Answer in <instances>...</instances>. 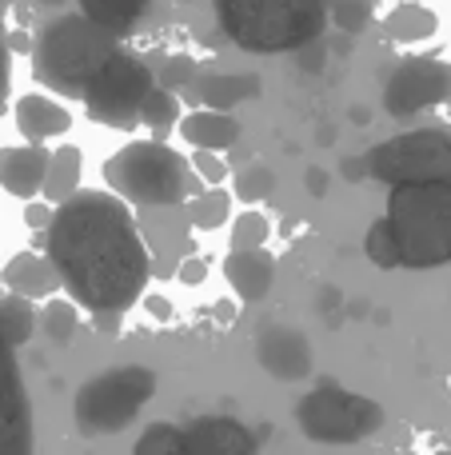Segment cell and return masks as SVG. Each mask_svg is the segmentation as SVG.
Returning a JSON list of instances; mask_svg holds the SVG:
<instances>
[{
    "label": "cell",
    "instance_id": "6",
    "mask_svg": "<svg viewBox=\"0 0 451 455\" xmlns=\"http://www.w3.org/2000/svg\"><path fill=\"white\" fill-rule=\"evenodd\" d=\"M152 395H156V376L148 368H140V363L112 368L80 387L72 416L84 435H116L140 416V408Z\"/></svg>",
    "mask_w": 451,
    "mask_h": 455
},
{
    "label": "cell",
    "instance_id": "10",
    "mask_svg": "<svg viewBox=\"0 0 451 455\" xmlns=\"http://www.w3.org/2000/svg\"><path fill=\"white\" fill-rule=\"evenodd\" d=\"M444 100H451V64L431 60V56H415V60L396 64L388 84H384V108H388V116L400 120Z\"/></svg>",
    "mask_w": 451,
    "mask_h": 455
},
{
    "label": "cell",
    "instance_id": "13",
    "mask_svg": "<svg viewBox=\"0 0 451 455\" xmlns=\"http://www.w3.org/2000/svg\"><path fill=\"white\" fill-rule=\"evenodd\" d=\"M184 443H188V455H248V451H256L260 440L240 419L208 416V419H196L184 432Z\"/></svg>",
    "mask_w": 451,
    "mask_h": 455
},
{
    "label": "cell",
    "instance_id": "36",
    "mask_svg": "<svg viewBox=\"0 0 451 455\" xmlns=\"http://www.w3.org/2000/svg\"><path fill=\"white\" fill-rule=\"evenodd\" d=\"M344 176H348V180H364L368 176V160L360 156V160H344Z\"/></svg>",
    "mask_w": 451,
    "mask_h": 455
},
{
    "label": "cell",
    "instance_id": "14",
    "mask_svg": "<svg viewBox=\"0 0 451 455\" xmlns=\"http://www.w3.org/2000/svg\"><path fill=\"white\" fill-rule=\"evenodd\" d=\"M48 160H52V152H44L40 144L0 148V184H4V192H12L20 200H36L40 188H44Z\"/></svg>",
    "mask_w": 451,
    "mask_h": 455
},
{
    "label": "cell",
    "instance_id": "8",
    "mask_svg": "<svg viewBox=\"0 0 451 455\" xmlns=\"http://www.w3.org/2000/svg\"><path fill=\"white\" fill-rule=\"evenodd\" d=\"M296 424L316 443H356L364 435L380 432L384 408L368 395L344 392L336 384H320L296 403Z\"/></svg>",
    "mask_w": 451,
    "mask_h": 455
},
{
    "label": "cell",
    "instance_id": "35",
    "mask_svg": "<svg viewBox=\"0 0 451 455\" xmlns=\"http://www.w3.org/2000/svg\"><path fill=\"white\" fill-rule=\"evenodd\" d=\"M8 72H12V56H8V40L0 32V104H4V92H8Z\"/></svg>",
    "mask_w": 451,
    "mask_h": 455
},
{
    "label": "cell",
    "instance_id": "26",
    "mask_svg": "<svg viewBox=\"0 0 451 455\" xmlns=\"http://www.w3.org/2000/svg\"><path fill=\"white\" fill-rule=\"evenodd\" d=\"M136 455H188L184 432L172 424H152L148 432L136 440Z\"/></svg>",
    "mask_w": 451,
    "mask_h": 455
},
{
    "label": "cell",
    "instance_id": "17",
    "mask_svg": "<svg viewBox=\"0 0 451 455\" xmlns=\"http://www.w3.org/2000/svg\"><path fill=\"white\" fill-rule=\"evenodd\" d=\"M180 124V136L192 144V148H208V152H224L240 140V120L224 108H196L188 112Z\"/></svg>",
    "mask_w": 451,
    "mask_h": 455
},
{
    "label": "cell",
    "instance_id": "19",
    "mask_svg": "<svg viewBox=\"0 0 451 455\" xmlns=\"http://www.w3.org/2000/svg\"><path fill=\"white\" fill-rule=\"evenodd\" d=\"M16 128L20 136H28L32 144H44L48 136H64L72 128V116L68 108L52 100V96H24L16 104Z\"/></svg>",
    "mask_w": 451,
    "mask_h": 455
},
{
    "label": "cell",
    "instance_id": "18",
    "mask_svg": "<svg viewBox=\"0 0 451 455\" xmlns=\"http://www.w3.org/2000/svg\"><path fill=\"white\" fill-rule=\"evenodd\" d=\"M4 288L16 291V296L44 299V296H56V291H60V272L52 267V259L48 256L20 251V256L4 267Z\"/></svg>",
    "mask_w": 451,
    "mask_h": 455
},
{
    "label": "cell",
    "instance_id": "25",
    "mask_svg": "<svg viewBox=\"0 0 451 455\" xmlns=\"http://www.w3.org/2000/svg\"><path fill=\"white\" fill-rule=\"evenodd\" d=\"M232 216V196L220 188V184H212V192H204V196L192 200V224L204 228V232H212V228H224Z\"/></svg>",
    "mask_w": 451,
    "mask_h": 455
},
{
    "label": "cell",
    "instance_id": "21",
    "mask_svg": "<svg viewBox=\"0 0 451 455\" xmlns=\"http://www.w3.org/2000/svg\"><path fill=\"white\" fill-rule=\"evenodd\" d=\"M80 164H84L80 148H72V144L56 148L52 160H48V176H44V188H40V196L52 200V204L68 200L72 192H76V184H80Z\"/></svg>",
    "mask_w": 451,
    "mask_h": 455
},
{
    "label": "cell",
    "instance_id": "9",
    "mask_svg": "<svg viewBox=\"0 0 451 455\" xmlns=\"http://www.w3.org/2000/svg\"><path fill=\"white\" fill-rule=\"evenodd\" d=\"M148 88H152V68L140 56L116 48L100 64V72L88 80L80 100L88 104V116L100 120V124L132 128V124H140V104L148 96Z\"/></svg>",
    "mask_w": 451,
    "mask_h": 455
},
{
    "label": "cell",
    "instance_id": "3",
    "mask_svg": "<svg viewBox=\"0 0 451 455\" xmlns=\"http://www.w3.org/2000/svg\"><path fill=\"white\" fill-rule=\"evenodd\" d=\"M116 48V32L96 24L88 12H64L40 28L36 48H32V68L56 92L84 96L88 80Z\"/></svg>",
    "mask_w": 451,
    "mask_h": 455
},
{
    "label": "cell",
    "instance_id": "4",
    "mask_svg": "<svg viewBox=\"0 0 451 455\" xmlns=\"http://www.w3.org/2000/svg\"><path fill=\"white\" fill-rule=\"evenodd\" d=\"M388 224L404 267L451 264V180L392 184Z\"/></svg>",
    "mask_w": 451,
    "mask_h": 455
},
{
    "label": "cell",
    "instance_id": "37",
    "mask_svg": "<svg viewBox=\"0 0 451 455\" xmlns=\"http://www.w3.org/2000/svg\"><path fill=\"white\" fill-rule=\"evenodd\" d=\"M308 192H316V196H320V192H328V176L320 172V168H312V172H308Z\"/></svg>",
    "mask_w": 451,
    "mask_h": 455
},
{
    "label": "cell",
    "instance_id": "39",
    "mask_svg": "<svg viewBox=\"0 0 451 455\" xmlns=\"http://www.w3.org/2000/svg\"><path fill=\"white\" fill-rule=\"evenodd\" d=\"M40 4H52L56 8V4H64V0H40Z\"/></svg>",
    "mask_w": 451,
    "mask_h": 455
},
{
    "label": "cell",
    "instance_id": "11",
    "mask_svg": "<svg viewBox=\"0 0 451 455\" xmlns=\"http://www.w3.org/2000/svg\"><path fill=\"white\" fill-rule=\"evenodd\" d=\"M32 448V416L8 336L0 331V455H24Z\"/></svg>",
    "mask_w": 451,
    "mask_h": 455
},
{
    "label": "cell",
    "instance_id": "7",
    "mask_svg": "<svg viewBox=\"0 0 451 455\" xmlns=\"http://www.w3.org/2000/svg\"><path fill=\"white\" fill-rule=\"evenodd\" d=\"M368 176L384 184L451 180V128H415L368 152Z\"/></svg>",
    "mask_w": 451,
    "mask_h": 455
},
{
    "label": "cell",
    "instance_id": "32",
    "mask_svg": "<svg viewBox=\"0 0 451 455\" xmlns=\"http://www.w3.org/2000/svg\"><path fill=\"white\" fill-rule=\"evenodd\" d=\"M192 76H196V64L188 60V56H172V60H164V68H160V84L164 88H188Z\"/></svg>",
    "mask_w": 451,
    "mask_h": 455
},
{
    "label": "cell",
    "instance_id": "24",
    "mask_svg": "<svg viewBox=\"0 0 451 455\" xmlns=\"http://www.w3.org/2000/svg\"><path fill=\"white\" fill-rule=\"evenodd\" d=\"M428 32H436V16L431 12H420L415 4H400L396 12L388 16V36L407 44V40H423Z\"/></svg>",
    "mask_w": 451,
    "mask_h": 455
},
{
    "label": "cell",
    "instance_id": "20",
    "mask_svg": "<svg viewBox=\"0 0 451 455\" xmlns=\"http://www.w3.org/2000/svg\"><path fill=\"white\" fill-rule=\"evenodd\" d=\"M148 4L152 0H80V12H88L96 24H104V28L116 32V36H124V32H132L136 24L144 20Z\"/></svg>",
    "mask_w": 451,
    "mask_h": 455
},
{
    "label": "cell",
    "instance_id": "27",
    "mask_svg": "<svg viewBox=\"0 0 451 455\" xmlns=\"http://www.w3.org/2000/svg\"><path fill=\"white\" fill-rule=\"evenodd\" d=\"M40 328H44V336L52 344H68L76 336V307L68 299H48L44 312H40Z\"/></svg>",
    "mask_w": 451,
    "mask_h": 455
},
{
    "label": "cell",
    "instance_id": "16",
    "mask_svg": "<svg viewBox=\"0 0 451 455\" xmlns=\"http://www.w3.org/2000/svg\"><path fill=\"white\" fill-rule=\"evenodd\" d=\"M188 88L200 96L204 108H224V112L264 92L260 76H248V72H204V76H192Z\"/></svg>",
    "mask_w": 451,
    "mask_h": 455
},
{
    "label": "cell",
    "instance_id": "28",
    "mask_svg": "<svg viewBox=\"0 0 451 455\" xmlns=\"http://www.w3.org/2000/svg\"><path fill=\"white\" fill-rule=\"evenodd\" d=\"M272 192H276V172L268 164H248L236 172V200L256 204V200H268Z\"/></svg>",
    "mask_w": 451,
    "mask_h": 455
},
{
    "label": "cell",
    "instance_id": "15",
    "mask_svg": "<svg viewBox=\"0 0 451 455\" xmlns=\"http://www.w3.org/2000/svg\"><path fill=\"white\" fill-rule=\"evenodd\" d=\"M224 275L244 304H260L268 296L272 280H276V259L264 248H232L224 259Z\"/></svg>",
    "mask_w": 451,
    "mask_h": 455
},
{
    "label": "cell",
    "instance_id": "2",
    "mask_svg": "<svg viewBox=\"0 0 451 455\" xmlns=\"http://www.w3.org/2000/svg\"><path fill=\"white\" fill-rule=\"evenodd\" d=\"M224 36L244 52L276 56L316 40L328 24L324 0H216Z\"/></svg>",
    "mask_w": 451,
    "mask_h": 455
},
{
    "label": "cell",
    "instance_id": "1",
    "mask_svg": "<svg viewBox=\"0 0 451 455\" xmlns=\"http://www.w3.org/2000/svg\"><path fill=\"white\" fill-rule=\"evenodd\" d=\"M48 259L60 288L88 312H128L144 296L152 256L140 240L124 196L72 192L48 220Z\"/></svg>",
    "mask_w": 451,
    "mask_h": 455
},
{
    "label": "cell",
    "instance_id": "34",
    "mask_svg": "<svg viewBox=\"0 0 451 455\" xmlns=\"http://www.w3.org/2000/svg\"><path fill=\"white\" fill-rule=\"evenodd\" d=\"M48 220H52V208L40 204V200L24 208V224H28V228H48Z\"/></svg>",
    "mask_w": 451,
    "mask_h": 455
},
{
    "label": "cell",
    "instance_id": "12",
    "mask_svg": "<svg viewBox=\"0 0 451 455\" xmlns=\"http://www.w3.org/2000/svg\"><path fill=\"white\" fill-rule=\"evenodd\" d=\"M256 360L276 379H304L312 371V344L304 339V331L284 328V323H268L256 336Z\"/></svg>",
    "mask_w": 451,
    "mask_h": 455
},
{
    "label": "cell",
    "instance_id": "40",
    "mask_svg": "<svg viewBox=\"0 0 451 455\" xmlns=\"http://www.w3.org/2000/svg\"><path fill=\"white\" fill-rule=\"evenodd\" d=\"M4 4H8V0H0V8H4Z\"/></svg>",
    "mask_w": 451,
    "mask_h": 455
},
{
    "label": "cell",
    "instance_id": "30",
    "mask_svg": "<svg viewBox=\"0 0 451 455\" xmlns=\"http://www.w3.org/2000/svg\"><path fill=\"white\" fill-rule=\"evenodd\" d=\"M332 20L340 24L348 36H356V32H364L368 20H372V0H336Z\"/></svg>",
    "mask_w": 451,
    "mask_h": 455
},
{
    "label": "cell",
    "instance_id": "31",
    "mask_svg": "<svg viewBox=\"0 0 451 455\" xmlns=\"http://www.w3.org/2000/svg\"><path fill=\"white\" fill-rule=\"evenodd\" d=\"M268 240V220L260 212H244L232 224V248H264Z\"/></svg>",
    "mask_w": 451,
    "mask_h": 455
},
{
    "label": "cell",
    "instance_id": "38",
    "mask_svg": "<svg viewBox=\"0 0 451 455\" xmlns=\"http://www.w3.org/2000/svg\"><path fill=\"white\" fill-rule=\"evenodd\" d=\"M184 280H204V259H188V267H184Z\"/></svg>",
    "mask_w": 451,
    "mask_h": 455
},
{
    "label": "cell",
    "instance_id": "33",
    "mask_svg": "<svg viewBox=\"0 0 451 455\" xmlns=\"http://www.w3.org/2000/svg\"><path fill=\"white\" fill-rule=\"evenodd\" d=\"M192 172H196L200 180H208V184H224V180H228V164H224L216 152H208V148H196Z\"/></svg>",
    "mask_w": 451,
    "mask_h": 455
},
{
    "label": "cell",
    "instance_id": "22",
    "mask_svg": "<svg viewBox=\"0 0 451 455\" xmlns=\"http://www.w3.org/2000/svg\"><path fill=\"white\" fill-rule=\"evenodd\" d=\"M0 331L8 336V344L20 347L24 339H32L36 331V307L28 296H0Z\"/></svg>",
    "mask_w": 451,
    "mask_h": 455
},
{
    "label": "cell",
    "instance_id": "29",
    "mask_svg": "<svg viewBox=\"0 0 451 455\" xmlns=\"http://www.w3.org/2000/svg\"><path fill=\"white\" fill-rule=\"evenodd\" d=\"M364 251L372 256L376 267H404L400 264V243H396V235H392L388 216L372 224V232H368V240H364Z\"/></svg>",
    "mask_w": 451,
    "mask_h": 455
},
{
    "label": "cell",
    "instance_id": "23",
    "mask_svg": "<svg viewBox=\"0 0 451 455\" xmlns=\"http://www.w3.org/2000/svg\"><path fill=\"white\" fill-rule=\"evenodd\" d=\"M140 120L152 128V132H168V128L180 120V100H176L172 88L152 84L148 96H144V104H140Z\"/></svg>",
    "mask_w": 451,
    "mask_h": 455
},
{
    "label": "cell",
    "instance_id": "5",
    "mask_svg": "<svg viewBox=\"0 0 451 455\" xmlns=\"http://www.w3.org/2000/svg\"><path fill=\"white\" fill-rule=\"evenodd\" d=\"M108 184L116 196L132 200V204H184L192 192L200 188V176L192 172V164L172 152L160 140H136L128 148H120L108 160Z\"/></svg>",
    "mask_w": 451,
    "mask_h": 455
}]
</instances>
